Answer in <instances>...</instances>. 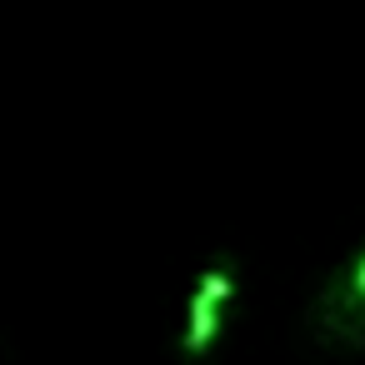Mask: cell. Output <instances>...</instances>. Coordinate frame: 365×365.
I'll use <instances>...</instances> for the list:
<instances>
[{
	"instance_id": "2",
	"label": "cell",
	"mask_w": 365,
	"mask_h": 365,
	"mask_svg": "<svg viewBox=\"0 0 365 365\" xmlns=\"http://www.w3.org/2000/svg\"><path fill=\"white\" fill-rule=\"evenodd\" d=\"M230 290H235V280H230V270H225V265L200 270L195 295H190V310H185V340H180L190 360H200V355L215 345V335H220V310H225Z\"/></svg>"
},
{
	"instance_id": "1",
	"label": "cell",
	"mask_w": 365,
	"mask_h": 365,
	"mask_svg": "<svg viewBox=\"0 0 365 365\" xmlns=\"http://www.w3.org/2000/svg\"><path fill=\"white\" fill-rule=\"evenodd\" d=\"M305 320H310V335L320 345H330V350H365V300L350 295L345 275L325 280V290L315 295Z\"/></svg>"
},
{
	"instance_id": "3",
	"label": "cell",
	"mask_w": 365,
	"mask_h": 365,
	"mask_svg": "<svg viewBox=\"0 0 365 365\" xmlns=\"http://www.w3.org/2000/svg\"><path fill=\"white\" fill-rule=\"evenodd\" d=\"M345 285H350V295H355V300H365V250L355 255V265H350V275H345Z\"/></svg>"
}]
</instances>
